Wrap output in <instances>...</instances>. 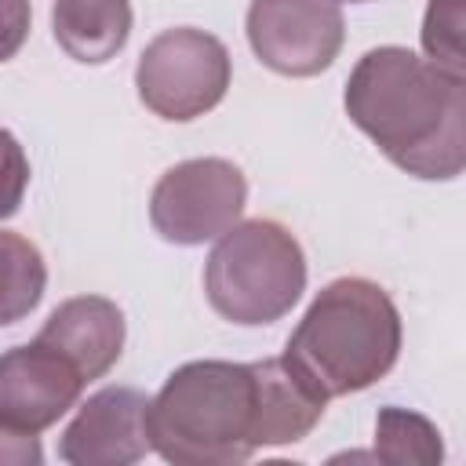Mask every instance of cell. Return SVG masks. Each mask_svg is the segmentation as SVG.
<instances>
[{
    "label": "cell",
    "mask_w": 466,
    "mask_h": 466,
    "mask_svg": "<svg viewBox=\"0 0 466 466\" xmlns=\"http://www.w3.org/2000/svg\"><path fill=\"white\" fill-rule=\"evenodd\" d=\"M146 451H153L149 397L135 386H102L58 437V455L69 466H131Z\"/></svg>",
    "instance_id": "cell-8"
},
{
    "label": "cell",
    "mask_w": 466,
    "mask_h": 466,
    "mask_svg": "<svg viewBox=\"0 0 466 466\" xmlns=\"http://www.w3.org/2000/svg\"><path fill=\"white\" fill-rule=\"evenodd\" d=\"M124 313L113 299L102 295H76L66 299L51 309V317L40 328V342L58 350L80 375L84 382L102 379L124 350Z\"/></svg>",
    "instance_id": "cell-10"
},
{
    "label": "cell",
    "mask_w": 466,
    "mask_h": 466,
    "mask_svg": "<svg viewBox=\"0 0 466 466\" xmlns=\"http://www.w3.org/2000/svg\"><path fill=\"white\" fill-rule=\"evenodd\" d=\"M25 189H29V157L22 142L7 127H0V222L18 211Z\"/></svg>",
    "instance_id": "cell-15"
},
{
    "label": "cell",
    "mask_w": 466,
    "mask_h": 466,
    "mask_svg": "<svg viewBox=\"0 0 466 466\" xmlns=\"http://www.w3.org/2000/svg\"><path fill=\"white\" fill-rule=\"evenodd\" d=\"M153 451L175 466H237L262 448L255 364L189 360L149 397Z\"/></svg>",
    "instance_id": "cell-2"
},
{
    "label": "cell",
    "mask_w": 466,
    "mask_h": 466,
    "mask_svg": "<svg viewBox=\"0 0 466 466\" xmlns=\"http://www.w3.org/2000/svg\"><path fill=\"white\" fill-rule=\"evenodd\" d=\"M0 462H11V466H40L44 462V451H40L36 433H22V430H11V426L0 422Z\"/></svg>",
    "instance_id": "cell-17"
},
{
    "label": "cell",
    "mask_w": 466,
    "mask_h": 466,
    "mask_svg": "<svg viewBox=\"0 0 466 466\" xmlns=\"http://www.w3.org/2000/svg\"><path fill=\"white\" fill-rule=\"evenodd\" d=\"M371 459L390 462V466H437L444 459V441H441V430L426 415L386 404L379 408V419H375Z\"/></svg>",
    "instance_id": "cell-13"
},
{
    "label": "cell",
    "mask_w": 466,
    "mask_h": 466,
    "mask_svg": "<svg viewBox=\"0 0 466 466\" xmlns=\"http://www.w3.org/2000/svg\"><path fill=\"white\" fill-rule=\"evenodd\" d=\"M346 116L400 171L448 182L466 167V76L386 44L357 58L346 80Z\"/></svg>",
    "instance_id": "cell-1"
},
{
    "label": "cell",
    "mask_w": 466,
    "mask_h": 466,
    "mask_svg": "<svg viewBox=\"0 0 466 466\" xmlns=\"http://www.w3.org/2000/svg\"><path fill=\"white\" fill-rule=\"evenodd\" d=\"M51 29L73 62L102 66L131 36V0H55Z\"/></svg>",
    "instance_id": "cell-11"
},
{
    "label": "cell",
    "mask_w": 466,
    "mask_h": 466,
    "mask_svg": "<svg viewBox=\"0 0 466 466\" xmlns=\"http://www.w3.org/2000/svg\"><path fill=\"white\" fill-rule=\"evenodd\" d=\"M47 288V262L40 248L15 233L0 229V328L25 320Z\"/></svg>",
    "instance_id": "cell-12"
},
{
    "label": "cell",
    "mask_w": 466,
    "mask_h": 466,
    "mask_svg": "<svg viewBox=\"0 0 466 466\" xmlns=\"http://www.w3.org/2000/svg\"><path fill=\"white\" fill-rule=\"evenodd\" d=\"M306 291V255L273 218H244L215 237L204 262V295L222 320L262 328L291 313Z\"/></svg>",
    "instance_id": "cell-4"
},
{
    "label": "cell",
    "mask_w": 466,
    "mask_h": 466,
    "mask_svg": "<svg viewBox=\"0 0 466 466\" xmlns=\"http://www.w3.org/2000/svg\"><path fill=\"white\" fill-rule=\"evenodd\" d=\"M84 375L40 339L0 353V422L22 433H44L84 393Z\"/></svg>",
    "instance_id": "cell-9"
},
{
    "label": "cell",
    "mask_w": 466,
    "mask_h": 466,
    "mask_svg": "<svg viewBox=\"0 0 466 466\" xmlns=\"http://www.w3.org/2000/svg\"><path fill=\"white\" fill-rule=\"evenodd\" d=\"M350 4H360V0H350Z\"/></svg>",
    "instance_id": "cell-18"
},
{
    "label": "cell",
    "mask_w": 466,
    "mask_h": 466,
    "mask_svg": "<svg viewBox=\"0 0 466 466\" xmlns=\"http://www.w3.org/2000/svg\"><path fill=\"white\" fill-rule=\"evenodd\" d=\"M400 339L404 328L390 291L368 277H339L313 295L280 357L309 390L331 400L390 375Z\"/></svg>",
    "instance_id": "cell-3"
},
{
    "label": "cell",
    "mask_w": 466,
    "mask_h": 466,
    "mask_svg": "<svg viewBox=\"0 0 466 466\" xmlns=\"http://www.w3.org/2000/svg\"><path fill=\"white\" fill-rule=\"evenodd\" d=\"M248 204V178L226 157H193L167 167L149 193V222L167 244L197 248L226 233Z\"/></svg>",
    "instance_id": "cell-6"
},
{
    "label": "cell",
    "mask_w": 466,
    "mask_h": 466,
    "mask_svg": "<svg viewBox=\"0 0 466 466\" xmlns=\"http://www.w3.org/2000/svg\"><path fill=\"white\" fill-rule=\"evenodd\" d=\"M33 7L29 0H0V62L15 58L29 36Z\"/></svg>",
    "instance_id": "cell-16"
},
{
    "label": "cell",
    "mask_w": 466,
    "mask_h": 466,
    "mask_svg": "<svg viewBox=\"0 0 466 466\" xmlns=\"http://www.w3.org/2000/svg\"><path fill=\"white\" fill-rule=\"evenodd\" d=\"M244 29L255 58L280 76L324 73L346 40L339 0H251Z\"/></svg>",
    "instance_id": "cell-7"
},
{
    "label": "cell",
    "mask_w": 466,
    "mask_h": 466,
    "mask_svg": "<svg viewBox=\"0 0 466 466\" xmlns=\"http://www.w3.org/2000/svg\"><path fill=\"white\" fill-rule=\"evenodd\" d=\"M233 80L226 44L204 29L175 25L157 33L135 66V87L149 113L160 120H197L211 113Z\"/></svg>",
    "instance_id": "cell-5"
},
{
    "label": "cell",
    "mask_w": 466,
    "mask_h": 466,
    "mask_svg": "<svg viewBox=\"0 0 466 466\" xmlns=\"http://www.w3.org/2000/svg\"><path fill=\"white\" fill-rule=\"evenodd\" d=\"M422 51L433 66L466 76V55H462V0H430L426 18L419 29Z\"/></svg>",
    "instance_id": "cell-14"
}]
</instances>
